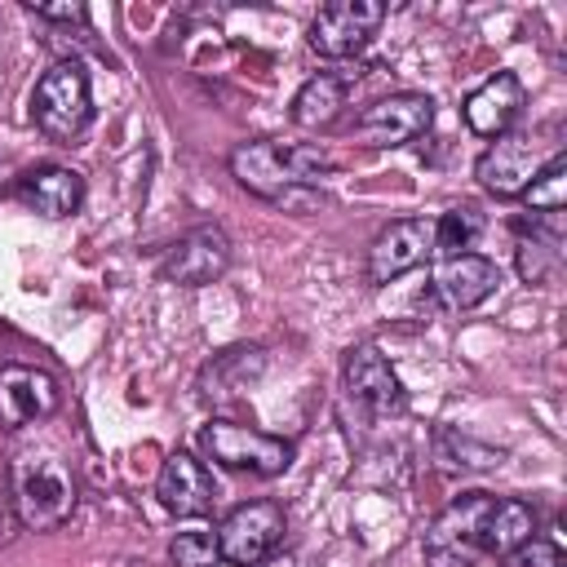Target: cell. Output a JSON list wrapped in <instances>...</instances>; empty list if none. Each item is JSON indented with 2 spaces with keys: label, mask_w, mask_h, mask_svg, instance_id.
<instances>
[{
  "label": "cell",
  "mask_w": 567,
  "mask_h": 567,
  "mask_svg": "<svg viewBox=\"0 0 567 567\" xmlns=\"http://www.w3.org/2000/svg\"><path fill=\"white\" fill-rule=\"evenodd\" d=\"M62 408L58 377L27 363L0 368V430H27L35 421H49Z\"/></svg>",
  "instance_id": "obj_12"
},
{
  "label": "cell",
  "mask_w": 567,
  "mask_h": 567,
  "mask_svg": "<svg viewBox=\"0 0 567 567\" xmlns=\"http://www.w3.org/2000/svg\"><path fill=\"white\" fill-rule=\"evenodd\" d=\"M226 270H230V239H226L221 226H195V230H186L168 248V257L159 266V275L168 284H177V288H208Z\"/></svg>",
  "instance_id": "obj_13"
},
{
  "label": "cell",
  "mask_w": 567,
  "mask_h": 567,
  "mask_svg": "<svg viewBox=\"0 0 567 567\" xmlns=\"http://www.w3.org/2000/svg\"><path fill=\"white\" fill-rule=\"evenodd\" d=\"M492 492H461L425 532V558L434 567H474L483 554V527L492 514Z\"/></svg>",
  "instance_id": "obj_7"
},
{
  "label": "cell",
  "mask_w": 567,
  "mask_h": 567,
  "mask_svg": "<svg viewBox=\"0 0 567 567\" xmlns=\"http://www.w3.org/2000/svg\"><path fill=\"white\" fill-rule=\"evenodd\" d=\"M536 536V509L518 496H496L487 527H483V554L487 558H509L523 540Z\"/></svg>",
  "instance_id": "obj_18"
},
{
  "label": "cell",
  "mask_w": 567,
  "mask_h": 567,
  "mask_svg": "<svg viewBox=\"0 0 567 567\" xmlns=\"http://www.w3.org/2000/svg\"><path fill=\"white\" fill-rule=\"evenodd\" d=\"M341 394L346 403L359 412V421H390V416H403L408 408V394H403V381L399 372L390 368V359L372 346V341H359L346 350V363H341Z\"/></svg>",
  "instance_id": "obj_5"
},
{
  "label": "cell",
  "mask_w": 567,
  "mask_h": 567,
  "mask_svg": "<svg viewBox=\"0 0 567 567\" xmlns=\"http://www.w3.org/2000/svg\"><path fill=\"white\" fill-rule=\"evenodd\" d=\"M199 443H204L208 461H217L226 470L257 474V478H275V474H284L292 465V443L288 439L252 430V425H239V421H208Z\"/></svg>",
  "instance_id": "obj_6"
},
{
  "label": "cell",
  "mask_w": 567,
  "mask_h": 567,
  "mask_svg": "<svg viewBox=\"0 0 567 567\" xmlns=\"http://www.w3.org/2000/svg\"><path fill=\"white\" fill-rule=\"evenodd\" d=\"M523 204L532 213H545V217H558L563 204H567V155H554L536 177L532 186L523 190Z\"/></svg>",
  "instance_id": "obj_24"
},
{
  "label": "cell",
  "mask_w": 567,
  "mask_h": 567,
  "mask_svg": "<svg viewBox=\"0 0 567 567\" xmlns=\"http://www.w3.org/2000/svg\"><path fill=\"white\" fill-rule=\"evenodd\" d=\"M31 13L44 22H89L84 4H31Z\"/></svg>",
  "instance_id": "obj_27"
},
{
  "label": "cell",
  "mask_w": 567,
  "mask_h": 567,
  "mask_svg": "<svg viewBox=\"0 0 567 567\" xmlns=\"http://www.w3.org/2000/svg\"><path fill=\"white\" fill-rule=\"evenodd\" d=\"M266 368V354L257 346H235V350H221L208 368H204V399L221 403V399H235L257 372Z\"/></svg>",
  "instance_id": "obj_20"
},
{
  "label": "cell",
  "mask_w": 567,
  "mask_h": 567,
  "mask_svg": "<svg viewBox=\"0 0 567 567\" xmlns=\"http://www.w3.org/2000/svg\"><path fill=\"white\" fill-rule=\"evenodd\" d=\"M554 155H563V128H558V124L509 128V133L492 137V146L478 155L474 177H478L483 190L509 199V195H523V190L532 186V177H536Z\"/></svg>",
  "instance_id": "obj_3"
},
{
  "label": "cell",
  "mask_w": 567,
  "mask_h": 567,
  "mask_svg": "<svg viewBox=\"0 0 567 567\" xmlns=\"http://www.w3.org/2000/svg\"><path fill=\"white\" fill-rule=\"evenodd\" d=\"M168 558H173V567H217V563H221L217 532H213V527L177 532L173 545H168Z\"/></svg>",
  "instance_id": "obj_25"
},
{
  "label": "cell",
  "mask_w": 567,
  "mask_h": 567,
  "mask_svg": "<svg viewBox=\"0 0 567 567\" xmlns=\"http://www.w3.org/2000/svg\"><path fill=\"white\" fill-rule=\"evenodd\" d=\"M509 567H563V549L549 545L545 536H532L509 554Z\"/></svg>",
  "instance_id": "obj_26"
},
{
  "label": "cell",
  "mask_w": 567,
  "mask_h": 567,
  "mask_svg": "<svg viewBox=\"0 0 567 567\" xmlns=\"http://www.w3.org/2000/svg\"><path fill=\"white\" fill-rule=\"evenodd\" d=\"M523 102H527V89L514 71H496L492 80H483L470 97H465V128L478 133V137H501L514 128V120L523 115Z\"/></svg>",
  "instance_id": "obj_15"
},
{
  "label": "cell",
  "mask_w": 567,
  "mask_h": 567,
  "mask_svg": "<svg viewBox=\"0 0 567 567\" xmlns=\"http://www.w3.org/2000/svg\"><path fill=\"white\" fill-rule=\"evenodd\" d=\"M434 461L439 470H452V474H470V470H492L505 461L501 447H487V443H474L470 434H456V430H434Z\"/></svg>",
  "instance_id": "obj_21"
},
{
  "label": "cell",
  "mask_w": 567,
  "mask_h": 567,
  "mask_svg": "<svg viewBox=\"0 0 567 567\" xmlns=\"http://www.w3.org/2000/svg\"><path fill=\"white\" fill-rule=\"evenodd\" d=\"M284 505L275 501H248V505H235L221 527H217V549H221V563L230 567H257L266 563L279 540H284Z\"/></svg>",
  "instance_id": "obj_8"
},
{
  "label": "cell",
  "mask_w": 567,
  "mask_h": 567,
  "mask_svg": "<svg viewBox=\"0 0 567 567\" xmlns=\"http://www.w3.org/2000/svg\"><path fill=\"white\" fill-rule=\"evenodd\" d=\"M18 199H22L27 208H35L40 217H71V213L84 204V177H80L75 168L44 164V168L22 173Z\"/></svg>",
  "instance_id": "obj_17"
},
{
  "label": "cell",
  "mask_w": 567,
  "mask_h": 567,
  "mask_svg": "<svg viewBox=\"0 0 567 567\" xmlns=\"http://www.w3.org/2000/svg\"><path fill=\"white\" fill-rule=\"evenodd\" d=\"M155 496L159 505L173 514V518H199L213 509L217 501V483L208 474V465L190 452H173L164 465H159V478H155Z\"/></svg>",
  "instance_id": "obj_14"
},
{
  "label": "cell",
  "mask_w": 567,
  "mask_h": 567,
  "mask_svg": "<svg viewBox=\"0 0 567 567\" xmlns=\"http://www.w3.org/2000/svg\"><path fill=\"white\" fill-rule=\"evenodd\" d=\"M430 257H434V221L430 217H399L368 248V284L385 288L399 275L425 266Z\"/></svg>",
  "instance_id": "obj_11"
},
{
  "label": "cell",
  "mask_w": 567,
  "mask_h": 567,
  "mask_svg": "<svg viewBox=\"0 0 567 567\" xmlns=\"http://www.w3.org/2000/svg\"><path fill=\"white\" fill-rule=\"evenodd\" d=\"M332 173V155L323 146H306V142H239L230 151V177L248 190L261 195L288 213H315L323 208V190L319 177Z\"/></svg>",
  "instance_id": "obj_1"
},
{
  "label": "cell",
  "mask_w": 567,
  "mask_h": 567,
  "mask_svg": "<svg viewBox=\"0 0 567 567\" xmlns=\"http://www.w3.org/2000/svg\"><path fill=\"white\" fill-rule=\"evenodd\" d=\"M381 22H385V4H377V0H332L310 22V49L332 62L354 58L377 35Z\"/></svg>",
  "instance_id": "obj_10"
},
{
  "label": "cell",
  "mask_w": 567,
  "mask_h": 567,
  "mask_svg": "<svg viewBox=\"0 0 567 567\" xmlns=\"http://www.w3.org/2000/svg\"><path fill=\"white\" fill-rule=\"evenodd\" d=\"M257 567H310V558H306V554H270V558L257 563Z\"/></svg>",
  "instance_id": "obj_28"
},
{
  "label": "cell",
  "mask_w": 567,
  "mask_h": 567,
  "mask_svg": "<svg viewBox=\"0 0 567 567\" xmlns=\"http://www.w3.org/2000/svg\"><path fill=\"white\" fill-rule=\"evenodd\" d=\"M434 124V97L430 93H390L377 97L372 106H363V115L354 120V133L363 146H408L416 137H425Z\"/></svg>",
  "instance_id": "obj_9"
},
{
  "label": "cell",
  "mask_w": 567,
  "mask_h": 567,
  "mask_svg": "<svg viewBox=\"0 0 567 567\" xmlns=\"http://www.w3.org/2000/svg\"><path fill=\"white\" fill-rule=\"evenodd\" d=\"M483 235V213L474 204H456L434 221V257H456L470 252Z\"/></svg>",
  "instance_id": "obj_23"
},
{
  "label": "cell",
  "mask_w": 567,
  "mask_h": 567,
  "mask_svg": "<svg viewBox=\"0 0 567 567\" xmlns=\"http://www.w3.org/2000/svg\"><path fill=\"white\" fill-rule=\"evenodd\" d=\"M9 496L27 532H53L75 514V474L53 447H18L9 461Z\"/></svg>",
  "instance_id": "obj_2"
},
{
  "label": "cell",
  "mask_w": 567,
  "mask_h": 567,
  "mask_svg": "<svg viewBox=\"0 0 567 567\" xmlns=\"http://www.w3.org/2000/svg\"><path fill=\"white\" fill-rule=\"evenodd\" d=\"M563 266V235L558 230H532L518 239V275L523 284H549Z\"/></svg>",
  "instance_id": "obj_22"
},
{
  "label": "cell",
  "mask_w": 567,
  "mask_h": 567,
  "mask_svg": "<svg viewBox=\"0 0 567 567\" xmlns=\"http://www.w3.org/2000/svg\"><path fill=\"white\" fill-rule=\"evenodd\" d=\"M496 288H501V266L487 261V257H478V252L443 257L439 270H434V292H439V301L447 310H474Z\"/></svg>",
  "instance_id": "obj_16"
},
{
  "label": "cell",
  "mask_w": 567,
  "mask_h": 567,
  "mask_svg": "<svg viewBox=\"0 0 567 567\" xmlns=\"http://www.w3.org/2000/svg\"><path fill=\"white\" fill-rule=\"evenodd\" d=\"M341 106H346V80L332 75V71H319L297 89L288 115H292L297 128H328L341 115Z\"/></svg>",
  "instance_id": "obj_19"
},
{
  "label": "cell",
  "mask_w": 567,
  "mask_h": 567,
  "mask_svg": "<svg viewBox=\"0 0 567 567\" xmlns=\"http://www.w3.org/2000/svg\"><path fill=\"white\" fill-rule=\"evenodd\" d=\"M31 120L35 128L58 142V146H71L75 137H84V128L93 124V93H89V71L71 58L53 62L40 80H35V93H31Z\"/></svg>",
  "instance_id": "obj_4"
}]
</instances>
